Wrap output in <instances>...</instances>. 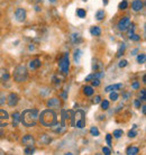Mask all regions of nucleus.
Returning a JSON list of instances; mask_svg holds the SVG:
<instances>
[{
	"label": "nucleus",
	"instance_id": "obj_1",
	"mask_svg": "<svg viewBox=\"0 0 146 155\" xmlns=\"http://www.w3.org/2000/svg\"><path fill=\"white\" fill-rule=\"evenodd\" d=\"M38 110L37 109H27L24 110L20 115V121L23 123L26 127L35 126L38 119Z\"/></svg>",
	"mask_w": 146,
	"mask_h": 155
},
{
	"label": "nucleus",
	"instance_id": "obj_2",
	"mask_svg": "<svg viewBox=\"0 0 146 155\" xmlns=\"http://www.w3.org/2000/svg\"><path fill=\"white\" fill-rule=\"evenodd\" d=\"M38 119L39 123L45 127H52L58 123V116L52 109H46L42 111V114L38 115Z\"/></svg>",
	"mask_w": 146,
	"mask_h": 155
},
{
	"label": "nucleus",
	"instance_id": "obj_3",
	"mask_svg": "<svg viewBox=\"0 0 146 155\" xmlns=\"http://www.w3.org/2000/svg\"><path fill=\"white\" fill-rule=\"evenodd\" d=\"M12 77H14V80L17 82H24L28 79V72H27L26 66L20 64V65H17L14 70V73H12Z\"/></svg>",
	"mask_w": 146,
	"mask_h": 155
},
{
	"label": "nucleus",
	"instance_id": "obj_4",
	"mask_svg": "<svg viewBox=\"0 0 146 155\" xmlns=\"http://www.w3.org/2000/svg\"><path fill=\"white\" fill-rule=\"evenodd\" d=\"M72 126H77L79 128H83L85 126V114L83 110H78L73 114L72 120H71Z\"/></svg>",
	"mask_w": 146,
	"mask_h": 155
},
{
	"label": "nucleus",
	"instance_id": "obj_5",
	"mask_svg": "<svg viewBox=\"0 0 146 155\" xmlns=\"http://www.w3.org/2000/svg\"><path fill=\"white\" fill-rule=\"evenodd\" d=\"M58 68H60V71H61L63 74H69V70H70V58H69V54L66 53L64 54V56L60 60V63H58Z\"/></svg>",
	"mask_w": 146,
	"mask_h": 155
},
{
	"label": "nucleus",
	"instance_id": "obj_6",
	"mask_svg": "<svg viewBox=\"0 0 146 155\" xmlns=\"http://www.w3.org/2000/svg\"><path fill=\"white\" fill-rule=\"evenodd\" d=\"M8 119H9V115H8L7 111L4 110V109H0V133H1V134H2L1 128L5 127V126H7Z\"/></svg>",
	"mask_w": 146,
	"mask_h": 155
},
{
	"label": "nucleus",
	"instance_id": "obj_7",
	"mask_svg": "<svg viewBox=\"0 0 146 155\" xmlns=\"http://www.w3.org/2000/svg\"><path fill=\"white\" fill-rule=\"evenodd\" d=\"M15 19L18 23H24L26 20V10L24 8H17L15 12Z\"/></svg>",
	"mask_w": 146,
	"mask_h": 155
},
{
	"label": "nucleus",
	"instance_id": "obj_8",
	"mask_svg": "<svg viewBox=\"0 0 146 155\" xmlns=\"http://www.w3.org/2000/svg\"><path fill=\"white\" fill-rule=\"evenodd\" d=\"M129 25H131L129 17H123V18L119 20V23H118V29L121 31H127V28H128Z\"/></svg>",
	"mask_w": 146,
	"mask_h": 155
},
{
	"label": "nucleus",
	"instance_id": "obj_9",
	"mask_svg": "<svg viewBox=\"0 0 146 155\" xmlns=\"http://www.w3.org/2000/svg\"><path fill=\"white\" fill-rule=\"evenodd\" d=\"M18 101H19V97H18V94L17 93H10V94H8L7 97V104L8 106H10V107H15L17 104H18Z\"/></svg>",
	"mask_w": 146,
	"mask_h": 155
},
{
	"label": "nucleus",
	"instance_id": "obj_10",
	"mask_svg": "<svg viewBox=\"0 0 146 155\" xmlns=\"http://www.w3.org/2000/svg\"><path fill=\"white\" fill-rule=\"evenodd\" d=\"M47 107H50L51 109H58L61 107V101L58 98H51L47 101Z\"/></svg>",
	"mask_w": 146,
	"mask_h": 155
},
{
	"label": "nucleus",
	"instance_id": "obj_11",
	"mask_svg": "<svg viewBox=\"0 0 146 155\" xmlns=\"http://www.w3.org/2000/svg\"><path fill=\"white\" fill-rule=\"evenodd\" d=\"M22 143H23V145H25V146H34L35 138L32 135H26L22 138Z\"/></svg>",
	"mask_w": 146,
	"mask_h": 155
},
{
	"label": "nucleus",
	"instance_id": "obj_12",
	"mask_svg": "<svg viewBox=\"0 0 146 155\" xmlns=\"http://www.w3.org/2000/svg\"><path fill=\"white\" fill-rule=\"evenodd\" d=\"M143 1L142 0H134L133 4H131V8L134 12H141L143 9Z\"/></svg>",
	"mask_w": 146,
	"mask_h": 155
},
{
	"label": "nucleus",
	"instance_id": "obj_13",
	"mask_svg": "<svg viewBox=\"0 0 146 155\" xmlns=\"http://www.w3.org/2000/svg\"><path fill=\"white\" fill-rule=\"evenodd\" d=\"M10 74L6 69H0V82H6L9 80Z\"/></svg>",
	"mask_w": 146,
	"mask_h": 155
},
{
	"label": "nucleus",
	"instance_id": "obj_14",
	"mask_svg": "<svg viewBox=\"0 0 146 155\" xmlns=\"http://www.w3.org/2000/svg\"><path fill=\"white\" fill-rule=\"evenodd\" d=\"M42 65V62H41V60L38 58H35V60H32L31 62H29V69L31 70H37L39 69Z\"/></svg>",
	"mask_w": 146,
	"mask_h": 155
},
{
	"label": "nucleus",
	"instance_id": "obj_15",
	"mask_svg": "<svg viewBox=\"0 0 146 155\" xmlns=\"http://www.w3.org/2000/svg\"><path fill=\"white\" fill-rule=\"evenodd\" d=\"M123 88V84L121 83H117V84H111V85H108L107 88L105 89L106 92H110V91H116V90H119Z\"/></svg>",
	"mask_w": 146,
	"mask_h": 155
},
{
	"label": "nucleus",
	"instance_id": "obj_16",
	"mask_svg": "<svg viewBox=\"0 0 146 155\" xmlns=\"http://www.w3.org/2000/svg\"><path fill=\"white\" fill-rule=\"evenodd\" d=\"M52 142V138H51L50 136L46 135V134H44L39 137V143L41 144H44V145H47V144H50Z\"/></svg>",
	"mask_w": 146,
	"mask_h": 155
},
{
	"label": "nucleus",
	"instance_id": "obj_17",
	"mask_svg": "<svg viewBox=\"0 0 146 155\" xmlns=\"http://www.w3.org/2000/svg\"><path fill=\"white\" fill-rule=\"evenodd\" d=\"M90 34L92 36H100L101 35V29L98 26H92L90 28Z\"/></svg>",
	"mask_w": 146,
	"mask_h": 155
},
{
	"label": "nucleus",
	"instance_id": "obj_18",
	"mask_svg": "<svg viewBox=\"0 0 146 155\" xmlns=\"http://www.w3.org/2000/svg\"><path fill=\"white\" fill-rule=\"evenodd\" d=\"M138 152H139L138 147H136V146H131V147L127 148L126 153L128 155H136V154H138Z\"/></svg>",
	"mask_w": 146,
	"mask_h": 155
},
{
	"label": "nucleus",
	"instance_id": "obj_19",
	"mask_svg": "<svg viewBox=\"0 0 146 155\" xmlns=\"http://www.w3.org/2000/svg\"><path fill=\"white\" fill-rule=\"evenodd\" d=\"M19 121H20V114L19 113L12 114V125H14V126H17Z\"/></svg>",
	"mask_w": 146,
	"mask_h": 155
},
{
	"label": "nucleus",
	"instance_id": "obj_20",
	"mask_svg": "<svg viewBox=\"0 0 146 155\" xmlns=\"http://www.w3.org/2000/svg\"><path fill=\"white\" fill-rule=\"evenodd\" d=\"M81 56H82V52L81 50H75L74 52V62L77 63H80V60H81Z\"/></svg>",
	"mask_w": 146,
	"mask_h": 155
},
{
	"label": "nucleus",
	"instance_id": "obj_21",
	"mask_svg": "<svg viewBox=\"0 0 146 155\" xmlns=\"http://www.w3.org/2000/svg\"><path fill=\"white\" fill-rule=\"evenodd\" d=\"M125 50H126V44H125V43H121V44L119 45V48H118V51H117V56H118V58H120V56L124 54Z\"/></svg>",
	"mask_w": 146,
	"mask_h": 155
},
{
	"label": "nucleus",
	"instance_id": "obj_22",
	"mask_svg": "<svg viewBox=\"0 0 146 155\" xmlns=\"http://www.w3.org/2000/svg\"><path fill=\"white\" fill-rule=\"evenodd\" d=\"M83 91H85V96H89V97H90V96H92L93 92H95V91H93V88L92 87H90V85L85 87V88H83Z\"/></svg>",
	"mask_w": 146,
	"mask_h": 155
},
{
	"label": "nucleus",
	"instance_id": "obj_23",
	"mask_svg": "<svg viewBox=\"0 0 146 155\" xmlns=\"http://www.w3.org/2000/svg\"><path fill=\"white\" fill-rule=\"evenodd\" d=\"M106 17V12H105V10H98V12H96V19L97 20H102Z\"/></svg>",
	"mask_w": 146,
	"mask_h": 155
},
{
	"label": "nucleus",
	"instance_id": "obj_24",
	"mask_svg": "<svg viewBox=\"0 0 146 155\" xmlns=\"http://www.w3.org/2000/svg\"><path fill=\"white\" fill-rule=\"evenodd\" d=\"M77 16L79 17V18H85V16H87V12H85L83 8H78Z\"/></svg>",
	"mask_w": 146,
	"mask_h": 155
},
{
	"label": "nucleus",
	"instance_id": "obj_25",
	"mask_svg": "<svg viewBox=\"0 0 146 155\" xmlns=\"http://www.w3.org/2000/svg\"><path fill=\"white\" fill-rule=\"evenodd\" d=\"M71 39H72V42L73 43H75V44H77V43H79V42H81V35L80 34H77V33H74V34H72V35H71Z\"/></svg>",
	"mask_w": 146,
	"mask_h": 155
},
{
	"label": "nucleus",
	"instance_id": "obj_26",
	"mask_svg": "<svg viewBox=\"0 0 146 155\" xmlns=\"http://www.w3.org/2000/svg\"><path fill=\"white\" fill-rule=\"evenodd\" d=\"M137 62H138L139 64H144V63L146 62V55L144 54V53H142V54H139L138 56H137Z\"/></svg>",
	"mask_w": 146,
	"mask_h": 155
},
{
	"label": "nucleus",
	"instance_id": "obj_27",
	"mask_svg": "<svg viewBox=\"0 0 146 155\" xmlns=\"http://www.w3.org/2000/svg\"><path fill=\"white\" fill-rule=\"evenodd\" d=\"M24 153L25 154H34L35 153V148L33 147V146H26V148H25V151H24Z\"/></svg>",
	"mask_w": 146,
	"mask_h": 155
},
{
	"label": "nucleus",
	"instance_id": "obj_28",
	"mask_svg": "<svg viewBox=\"0 0 146 155\" xmlns=\"http://www.w3.org/2000/svg\"><path fill=\"white\" fill-rule=\"evenodd\" d=\"M90 134L92 136H99L100 135V132H99V129L97 127H91L90 128Z\"/></svg>",
	"mask_w": 146,
	"mask_h": 155
},
{
	"label": "nucleus",
	"instance_id": "obj_29",
	"mask_svg": "<svg viewBox=\"0 0 146 155\" xmlns=\"http://www.w3.org/2000/svg\"><path fill=\"white\" fill-rule=\"evenodd\" d=\"M118 97H119V94H118L117 92L110 91V96H109V98H110V100L111 101H116L117 99H118Z\"/></svg>",
	"mask_w": 146,
	"mask_h": 155
},
{
	"label": "nucleus",
	"instance_id": "obj_30",
	"mask_svg": "<svg viewBox=\"0 0 146 155\" xmlns=\"http://www.w3.org/2000/svg\"><path fill=\"white\" fill-rule=\"evenodd\" d=\"M123 134L124 132L121 129H116V130H114V137H116V138H120Z\"/></svg>",
	"mask_w": 146,
	"mask_h": 155
},
{
	"label": "nucleus",
	"instance_id": "obj_31",
	"mask_svg": "<svg viewBox=\"0 0 146 155\" xmlns=\"http://www.w3.org/2000/svg\"><path fill=\"white\" fill-rule=\"evenodd\" d=\"M7 100V97H6V94L4 92H0V106L5 105V102Z\"/></svg>",
	"mask_w": 146,
	"mask_h": 155
},
{
	"label": "nucleus",
	"instance_id": "obj_32",
	"mask_svg": "<svg viewBox=\"0 0 146 155\" xmlns=\"http://www.w3.org/2000/svg\"><path fill=\"white\" fill-rule=\"evenodd\" d=\"M101 108L104 109V110H107L109 108V101L108 100H104L101 102Z\"/></svg>",
	"mask_w": 146,
	"mask_h": 155
},
{
	"label": "nucleus",
	"instance_id": "obj_33",
	"mask_svg": "<svg viewBox=\"0 0 146 155\" xmlns=\"http://www.w3.org/2000/svg\"><path fill=\"white\" fill-rule=\"evenodd\" d=\"M127 7H128V2H127L126 0H124V1H121L119 4V9H121V10L126 9Z\"/></svg>",
	"mask_w": 146,
	"mask_h": 155
},
{
	"label": "nucleus",
	"instance_id": "obj_34",
	"mask_svg": "<svg viewBox=\"0 0 146 155\" xmlns=\"http://www.w3.org/2000/svg\"><path fill=\"white\" fill-rule=\"evenodd\" d=\"M137 136V132L134 129H131V130H129V133H128V137H131V138H134V137H136Z\"/></svg>",
	"mask_w": 146,
	"mask_h": 155
},
{
	"label": "nucleus",
	"instance_id": "obj_35",
	"mask_svg": "<svg viewBox=\"0 0 146 155\" xmlns=\"http://www.w3.org/2000/svg\"><path fill=\"white\" fill-rule=\"evenodd\" d=\"M129 38L131 39V41H135V42H137V41H139L141 39V36L136 35V34H131V35H129Z\"/></svg>",
	"mask_w": 146,
	"mask_h": 155
},
{
	"label": "nucleus",
	"instance_id": "obj_36",
	"mask_svg": "<svg viewBox=\"0 0 146 155\" xmlns=\"http://www.w3.org/2000/svg\"><path fill=\"white\" fill-rule=\"evenodd\" d=\"M91 81H92V87H99L100 85V80L98 79V78H95V79H92Z\"/></svg>",
	"mask_w": 146,
	"mask_h": 155
},
{
	"label": "nucleus",
	"instance_id": "obj_37",
	"mask_svg": "<svg viewBox=\"0 0 146 155\" xmlns=\"http://www.w3.org/2000/svg\"><path fill=\"white\" fill-rule=\"evenodd\" d=\"M139 97H141V99H139V100H143V101L146 100V91H145V89H143L142 91H141V94H139Z\"/></svg>",
	"mask_w": 146,
	"mask_h": 155
},
{
	"label": "nucleus",
	"instance_id": "obj_38",
	"mask_svg": "<svg viewBox=\"0 0 146 155\" xmlns=\"http://www.w3.org/2000/svg\"><path fill=\"white\" fill-rule=\"evenodd\" d=\"M111 137L112 136L110 135V134H107V135H106V140H107V144L109 146H111Z\"/></svg>",
	"mask_w": 146,
	"mask_h": 155
},
{
	"label": "nucleus",
	"instance_id": "obj_39",
	"mask_svg": "<svg viewBox=\"0 0 146 155\" xmlns=\"http://www.w3.org/2000/svg\"><path fill=\"white\" fill-rule=\"evenodd\" d=\"M102 153H104V154H106V155H110V154H111V151H110L108 147H104V148H102Z\"/></svg>",
	"mask_w": 146,
	"mask_h": 155
},
{
	"label": "nucleus",
	"instance_id": "obj_40",
	"mask_svg": "<svg viewBox=\"0 0 146 155\" xmlns=\"http://www.w3.org/2000/svg\"><path fill=\"white\" fill-rule=\"evenodd\" d=\"M118 65H119V68H125V66L127 65V61L126 60H121Z\"/></svg>",
	"mask_w": 146,
	"mask_h": 155
},
{
	"label": "nucleus",
	"instance_id": "obj_41",
	"mask_svg": "<svg viewBox=\"0 0 146 155\" xmlns=\"http://www.w3.org/2000/svg\"><path fill=\"white\" fill-rule=\"evenodd\" d=\"M134 105H135V107H136V108H139V107L142 106V104H141V100H139V99H137V100H135Z\"/></svg>",
	"mask_w": 146,
	"mask_h": 155
},
{
	"label": "nucleus",
	"instance_id": "obj_42",
	"mask_svg": "<svg viewBox=\"0 0 146 155\" xmlns=\"http://www.w3.org/2000/svg\"><path fill=\"white\" fill-rule=\"evenodd\" d=\"M100 101H101V98H100V96H96V97H95V99H93V102H95V104H99Z\"/></svg>",
	"mask_w": 146,
	"mask_h": 155
},
{
	"label": "nucleus",
	"instance_id": "obj_43",
	"mask_svg": "<svg viewBox=\"0 0 146 155\" xmlns=\"http://www.w3.org/2000/svg\"><path fill=\"white\" fill-rule=\"evenodd\" d=\"M138 88H139L138 82H134V83H133V89H138Z\"/></svg>",
	"mask_w": 146,
	"mask_h": 155
},
{
	"label": "nucleus",
	"instance_id": "obj_44",
	"mask_svg": "<svg viewBox=\"0 0 146 155\" xmlns=\"http://www.w3.org/2000/svg\"><path fill=\"white\" fill-rule=\"evenodd\" d=\"M142 113H143V115L146 114V106H142Z\"/></svg>",
	"mask_w": 146,
	"mask_h": 155
},
{
	"label": "nucleus",
	"instance_id": "obj_45",
	"mask_svg": "<svg viewBox=\"0 0 146 155\" xmlns=\"http://www.w3.org/2000/svg\"><path fill=\"white\" fill-rule=\"evenodd\" d=\"M31 1H33V2H35V4H38V2H41V0H31Z\"/></svg>",
	"mask_w": 146,
	"mask_h": 155
},
{
	"label": "nucleus",
	"instance_id": "obj_46",
	"mask_svg": "<svg viewBox=\"0 0 146 155\" xmlns=\"http://www.w3.org/2000/svg\"><path fill=\"white\" fill-rule=\"evenodd\" d=\"M48 1H50V2H52V4H55V2H56V0H48Z\"/></svg>",
	"mask_w": 146,
	"mask_h": 155
},
{
	"label": "nucleus",
	"instance_id": "obj_47",
	"mask_svg": "<svg viewBox=\"0 0 146 155\" xmlns=\"http://www.w3.org/2000/svg\"><path fill=\"white\" fill-rule=\"evenodd\" d=\"M83 1H87V0H83Z\"/></svg>",
	"mask_w": 146,
	"mask_h": 155
},
{
	"label": "nucleus",
	"instance_id": "obj_48",
	"mask_svg": "<svg viewBox=\"0 0 146 155\" xmlns=\"http://www.w3.org/2000/svg\"><path fill=\"white\" fill-rule=\"evenodd\" d=\"M0 16H1V12H0Z\"/></svg>",
	"mask_w": 146,
	"mask_h": 155
}]
</instances>
